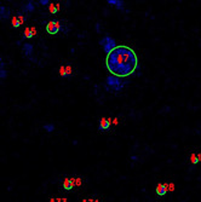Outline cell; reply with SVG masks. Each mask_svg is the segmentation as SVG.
<instances>
[{
	"label": "cell",
	"mask_w": 201,
	"mask_h": 202,
	"mask_svg": "<svg viewBox=\"0 0 201 202\" xmlns=\"http://www.w3.org/2000/svg\"><path fill=\"white\" fill-rule=\"evenodd\" d=\"M105 66L112 75L126 78L135 73L138 66V58L132 48L127 46H118L107 56Z\"/></svg>",
	"instance_id": "1"
},
{
	"label": "cell",
	"mask_w": 201,
	"mask_h": 202,
	"mask_svg": "<svg viewBox=\"0 0 201 202\" xmlns=\"http://www.w3.org/2000/svg\"><path fill=\"white\" fill-rule=\"evenodd\" d=\"M126 84H127V81H125L123 78L115 76V75H109V76H107V79H105V88H107V91H110V92L123 91Z\"/></svg>",
	"instance_id": "2"
},
{
	"label": "cell",
	"mask_w": 201,
	"mask_h": 202,
	"mask_svg": "<svg viewBox=\"0 0 201 202\" xmlns=\"http://www.w3.org/2000/svg\"><path fill=\"white\" fill-rule=\"evenodd\" d=\"M99 45L103 47V51L107 53V56H108L110 52H113L114 50L118 47V44H116L115 39H113V38L109 36V35L103 36L99 40Z\"/></svg>",
	"instance_id": "3"
},
{
	"label": "cell",
	"mask_w": 201,
	"mask_h": 202,
	"mask_svg": "<svg viewBox=\"0 0 201 202\" xmlns=\"http://www.w3.org/2000/svg\"><path fill=\"white\" fill-rule=\"evenodd\" d=\"M61 23H60V21L58 19H52V21H50L49 23H47V26H46V30H47V33L49 34H57L58 32H60V29H61Z\"/></svg>",
	"instance_id": "4"
},
{
	"label": "cell",
	"mask_w": 201,
	"mask_h": 202,
	"mask_svg": "<svg viewBox=\"0 0 201 202\" xmlns=\"http://www.w3.org/2000/svg\"><path fill=\"white\" fill-rule=\"evenodd\" d=\"M110 123H112V119H107V118H102L99 126H98V130L99 131H108L110 127Z\"/></svg>",
	"instance_id": "5"
},
{
	"label": "cell",
	"mask_w": 201,
	"mask_h": 202,
	"mask_svg": "<svg viewBox=\"0 0 201 202\" xmlns=\"http://www.w3.org/2000/svg\"><path fill=\"white\" fill-rule=\"evenodd\" d=\"M23 53L25 57H28L29 59H32V55H33V45L30 43H25L23 44Z\"/></svg>",
	"instance_id": "6"
},
{
	"label": "cell",
	"mask_w": 201,
	"mask_h": 202,
	"mask_svg": "<svg viewBox=\"0 0 201 202\" xmlns=\"http://www.w3.org/2000/svg\"><path fill=\"white\" fill-rule=\"evenodd\" d=\"M108 4L112 5V6H115L120 11H125V9H124L125 3L123 1V0H108Z\"/></svg>",
	"instance_id": "7"
},
{
	"label": "cell",
	"mask_w": 201,
	"mask_h": 202,
	"mask_svg": "<svg viewBox=\"0 0 201 202\" xmlns=\"http://www.w3.org/2000/svg\"><path fill=\"white\" fill-rule=\"evenodd\" d=\"M10 15H11V12H10L9 7L3 6V5L0 6V18H1V19H9Z\"/></svg>",
	"instance_id": "8"
},
{
	"label": "cell",
	"mask_w": 201,
	"mask_h": 202,
	"mask_svg": "<svg viewBox=\"0 0 201 202\" xmlns=\"http://www.w3.org/2000/svg\"><path fill=\"white\" fill-rule=\"evenodd\" d=\"M167 184H157L156 186V194L159 196H165L167 194Z\"/></svg>",
	"instance_id": "9"
},
{
	"label": "cell",
	"mask_w": 201,
	"mask_h": 202,
	"mask_svg": "<svg viewBox=\"0 0 201 202\" xmlns=\"http://www.w3.org/2000/svg\"><path fill=\"white\" fill-rule=\"evenodd\" d=\"M75 185V179L74 178H65L64 182H63V186L65 190H70L73 189V186Z\"/></svg>",
	"instance_id": "10"
},
{
	"label": "cell",
	"mask_w": 201,
	"mask_h": 202,
	"mask_svg": "<svg viewBox=\"0 0 201 202\" xmlns=\"http://www.w3.org/2000/svg\"><path fill=\"white\" fill-rule=\"evenodd\" d=\"M35 34H36V32H35V28L34 27H32V28H25V30L23 33V38H24V39H32V38Z\"/></svg>",
	"instance_id": "11"
},
{
	"label": "cell",
	"mask_w": 201,
	"mask_h": 202,
	"mask_svg": "<svg viewBox=\"0 0 201 202\" xmlns=\"http://www.w3.org/2000/svg\"><path fill=\"white\" fill-rule=\"evenodd\" d=\"M6 76H7V70L5 68V62H3V59H1V62H0V79L5 80Z\"/></svg>",
	"instance_id": "12"
},
{
	"label": "cell",
	"mask_w": 201,
	"mask_h": 202,
	"mask_svg": "<svg viewBox=\"0 0 201 202\" xmlns=\"http://www.w3.org/2000/svg\"><path fill=\"white\" fill-rule=\"evenodd\" d=\"M23 11L25 14H29V12H33L34 11V4L33 1H28L24 6H23Z\"/></svg>",
	"instance_id": "13"
},
{
	"label": "cell",
	"mask_w": 201,
	"mask_h": 202,
	"mask_svg": "<svg viewBox=\"0 0 201 202\" xmlns=\"http://www.w3.org/2000/svg\"><path fill=\"white\" fill-rule=\"evenodd\" d=\"M49 9H50V12L51 14H57V12L60 11V4H50V6H49Z\"/></svg>",
	"instance_id": "14"
},
{
	"label": "cell",
	"mask_w": 201,
	"mask_h": 202,
	"mask_svg": "<svg viewBox=\"0 0 201 202\" xmlns=\"http://www.w3.org/2000/svg\"><path fill=\"white\" fill-rule=\"evenodd\" d=\"M43 128L46 131V132H53V131H55V125H53V123H45L44 126H43Z\"/></svg>",
	"instance_id": "15"
},
{
	"label": "cell",
	"mask_w": 201,
	"mask_h": 202,
	"mask_svg": "<svg viewBox=\"0 0 201 202\" xmlns=\"http://www.w3.org/2000/svg\"><path fill=\"white\" fill-rule=\"evenodd\" d=\"M11 24H12V27H13V28H18V27L21 26V22H20V19H18V17H17V16L12 17V22H11Z\"/></svg>",
	"instance_id": "16"
},
{
	"label": "cell",
	"mask_w": 201,
	"mask_h": 202,
	"mask_svg": "<svg viewBox=\"0 0 201 202\" xmlns=\"http://www.w3.org/2000/svg\"><path fill=\"white\" fill-rule=\"evenodd\" d=\"M199 157H200V155H197V156H196L195 154H193V155H192V163H193V165H196V163L200 161V159H199Z\"/></svg>",
	"instance_id": "17"
},
{
	"label": "cell",
	"mask_w": 201,
	"mask_h": 202,
	"mask_svg": "<svg viewBox=\"0 0 201 202\" xmlns=\"http://www.w3.org/2000/svg\"><path fill=\"white\" fill-rule=\"evenodd\" d=\"M72 73H73L72 67H70V66H67V67H65V74H67V76H70Z\"/></svg>",
	"instance_id": "18"
},
{
	"label": "cell",
	"mask_w": 201,
	"mask_h": 202,
	"mask_svg": "<svg viewBox=\"0 0 201 202\" xmlns=\"http://www.w3.org/2000/svg\"><path fill=\"white\" fill-rule=\"evenodd\" d=\"M60 75L62 78H67V74H65V67H61L60 68Z\"/></svg>",
	"instance_id": "19"
},
{
	"label": "cell",
	"mask_w": 201,
	"mask_h": 202,
	"mask_svg": "<svg viewBox=\"0 0 201 202\" xmlns=\"http://www.w3.org/2000/svg\"><path fill=\"white\" fill-rule=\"evenodd\" d=\"M40 5H43V6H46V5H49L50 4V1H49V0H40Z\"/></svg>",
	"instance_id": "20"
},
{
	"label": "cell",
	"mask_w": 201,
	"mask_h": 202,
	"mask_svg": "<svg viewBox=\"0 0 201 202\" xmlns=\"http://www.w3.org/2000/svg\"><path fill=\"white\" fill-rule=\"evenodd\" d=\"M95 28H96V33H101V24H99V22H97V23H96Z\"/></svg>",
	"instance_id": "21"
},
{
	"label": "cell",
	"mask_w": 201,
	"mask_h": 202,
	"mask_svg": "<svg viewBox=\"0 0 201 202\" xmlns=\"http://www.w3.org/2000/svg\"><path fill=\"white\" fill-rule=\"evenodd\" d=\"M167 190H170V191H173V190H175V185H173L172 183H170V184L167 185Z\"/></svg>",
	"instance_id": "22"
},
{
	"label": "cell",
	"mask_w": 201,
	"mask_h": 202,
	"mask_svg": "<svg viewBox=\"0 0 201 202\" xmlns=\"http://www.w3.org/2000/svg\"><path fill=\"white\" fill-rule=\"evenodd\" d=\"M75 184H76V185H81V179H80V178L75 179Z\"/></svg>",
	"instance_id": "23"
},
{
	"label": "cell",
	"mask_w": 201,
	"mask_h": 202,
	"mask_svg": "<svg viewBox=\"0 0 201 202\" xmlns=\"http://www.w3.org/2000/svg\"><path fill=\"white\" fill-rule=\"evenodd\" d=\"M113 123H114V125H118V119H114V120H113Z\"/></svg>",
	"instance_id": "24"
},
{
	"label": "cell",
	"mask_w": 201,
	"mask_h": 202,
	"mask_svg": "<svg viewBox=\"0 0 201 202\" xmlns=\"http://www.w3.org/2000/svg\"><path fill=\"white\" fill-rule=\"evenodd\" d=\"M131 159H132V160H133V161H136V160H137V159H138V157H137V156H132V157H131Z\"/></svg>",
	"instance_id": "25"
},
{
	"label": "cell",
	"mask_w": 201,
	"mask_h": 202,
	"mask_svg": "<svg viewBox=\"0 0 201 202\" xmlns=\"http://www.w3.org/2000/svg\"><path fill=\"white\" fill-rule=\"evenodd\" d=\"M50 202H58V201H57V200H55V198H52Z\"/></svg>",
	"instance_id": "26"
},
{
	"label": "cell",
	"mask_w": 201,
	"mask_h": 202,
	"mask_svg": "<svg viewBox=\"0 0 201 202\" xmlns=\"http://www.w3.org/2000/svg\"><path fill=\"white\" fill-rule=\"evenodd\" d=\"M83 202H89V200H84V201H83Z\"/></svg>",
	"instance_id": "27"
}]
</instances>
